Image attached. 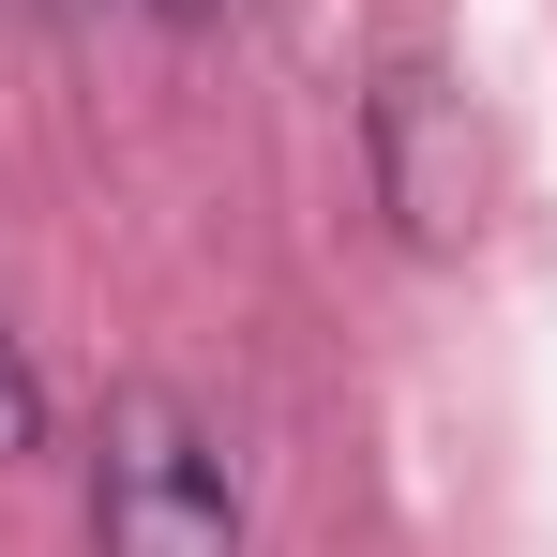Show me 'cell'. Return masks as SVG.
<instances>
[{"label": "cell", "mask_w": 557, "mask_h": 557, "mask_svg": "<svg viewBox=\"0 0 557 557\" xmlns=\"http://www.w3.org/2000/svg\"><path fill=\"white\" fill-rule=\"evenodd\" d=\"M91 557H257L226 437L151 376L106 392V422H91Z\"/></svg>", "instance_id": "cell-1"}, {"label": "cell", "mask_w": 557, "mask_h": 557, "mask_svg": "<svg viewBox=\"0 0 557 557\" xmlns=\"http://www.w3.org/2000/svg\"><path fill=\"white\" fill-rule=\"evenodd\" d=\"M46 453V376H30V347H15V317H0V467Z\"/></svg>", "instance_id": "cell-2"}, {"label": "cell", "mask_w": 557, "mask_h": 557, "mask_svg": "<svg viewBox=\"0 0 557 557\" xmlns=\"http://www.w3.org/2000/svg\"><path fill=\"white\" fill-rule=\"evenodd\" d=\"M151 15H166V30H196V15H211V0H151Z\"/></svg>", "instance_id": "cell-3"}, {"label": "cell", "mask_w": 557, "mask_h": 557, "mask_svg": "<svg viewBox=\"0 0 557 557\" xmlns=\"http://www.w3.org/2000/svg\"><path fill=\"white\" fill-rule=\"evenodd\" d=\"M15 15H91V0H15Z\"/></svg>", "instance_id": "cell-4"}]
</instances>
